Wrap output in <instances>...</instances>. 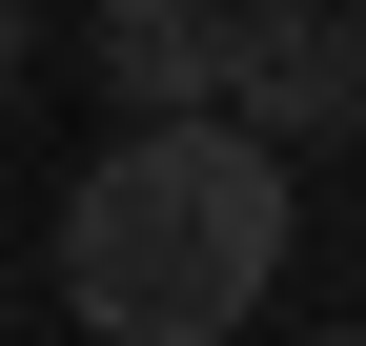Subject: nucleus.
<instances>
[{"label": "nucleus", "instance_id": "1", "mask_svg": "<svg viewBox=\"0 0 366 346\" xmlns=\"http://www.w3.org/2000/svg\"><path fill=\"white\" fill-rule=\"evenodd\" d=\"M285 244H305V163H264L244 122H122L61 184V306L102 346H244Z\"/></svg>", "mask_w": 366, "mask_h": 346}, {"label": "nucleus", "instance_id": "2", "mask_svg": "<svg viewBox=\"0 0 366 346\" xmlns=\"http://www.w3.org/2000/svg\"><path fill=\"white\" fill-rule=\"evenodd\" d=\"M224 122H244L264 163L346 143V122H366V0H244V41H224Z\"/></svg>", "mask_w": 366, "mask_h": 346}, {"label": "nucleus", "instance_id": "3", "mask_svg": "<svg viewBox=\"0 0 366 346\" xmlns=\"http://www.w3.org/2000/svg\"><path fill=\"white\" fill-rule=\"evenodd\" d=\"M224 41H244V0H102L81 61H102L122 122H224Z\"/></svg>", "mask_w": 366, "mask_h": 346}, {"label": "nucleus", "instance_id": "4", "mask_svg": "<svg viewBox=\"0 0 366 346\" xmlns=\"http://www.w3.org/2000/svg\"><path fill=\"white\" fill-rule=\"evenodd\" d=\"M21 61H41V0H0V102H21Z\"/></svg>", "mask_w": 366, "mask_h": 346}, {"label": "nucleus", "instance_id": "5", "mask_svg": "<svg viewBox=\"0 0 366 346\" xmlns=\"http://www.w3.org/2000/svg\"><path fill=\"white\" fill-rule=\"evenodd\" d=\"M305 346H366V326H305Z\"/></svg>", "mask_w": 366, "mask_h": 346}]
</instances>
